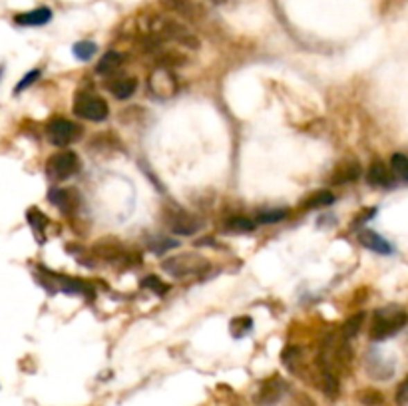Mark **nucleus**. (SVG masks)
I'll list each match as a JSON object with an SVG mask.
<instances>
[{"label":"nucleus","instance_id":"f257e3e1","mask_svg":"<svg viewBox=\"0 0 408 406\" xmlns=\"http://www.w3.org/2000/svg\"><path fill=\"white\" fill-rule=\"evenodd\" d=\"M148 30H150V36H154L159 42L173 40V42L184 44L191 50L199 48V38L184 24H179L177 20L170 17H152L148 22Z\"/></svg>","mask_w":408,"mask_h":406},{"label":"nucleus","instance_id":"f03ea898","mask_svg":"<svg viewBox=\"0 0 408 406\" xmlns=\"http://www.w3.org/2000/svg\"><path fill=\"white\" fill-rule=\"evenodd\" d=\"M408 325V313L402 311L400 307H384V309H378L373 317V323H371V339L373 341H387L394 337L398 331H402L405 326Z\"/></svg>","mask_w":408,"mask_h":406},{"label":"nucleus","instance_id":"7ed1b4c3","mask_svg":"<svg viewBox=\"0 0 408 406\" xmlns=\"http://www.w3.org/2000/svg\"><path fill=\"white\" fill-rule=\"evenodd\" d=\"M161 269L172 277H177V279L202 275L204 271L209 269V261L202 255H197V253H184V255H175V257L163 261Z\"/></svg>","mask_w":408,"mask_h":406},{"label":"nucleus","instance_id":"20e7f679","mask_svg":"<svg viewBox=\"0 0 408 406\" xmlns=\"http://www.w3.org/2000/svg\"><path fill=\"white\" fill-rule=\"evenodd\" d=\"M163 217H166L168 228L172 229V233H175V235L188 237V235H195L199 229L204 228V223H202L199 217H195L193 213L186 212L179 205H170L166 210V213H163Z\"/></svg>","mask_w":408,"mask_h":406},{"label":"nucleus","instance_id":"39448f33","mask_svg":"<svg viewBox=\"0 0 408 406\" xmlns=\"http://www.w3.org/2000/svg\"><path fill=\"white\" fill-rule=\"evenodd\" d=\"M74 114L88 122H104L108 118V104L96 94L80 92L74 100Z\"/></svg>","mask_w":408,"mask_h":406},{"label":"nucleus","instance_id":"423d86ee","mask_svg":"<svg viewBox=\"0 0 408 406\" xmlns=\"http://www.w3.org/2000/svg\"><path fill=\"white\" fill-rule=\"evenodd\" d=\"M80 169V160L74 151H58L54 154L46 163L48 178L54 181H64V179L76 176Z\"/></svg>","mask_w":408,"mask_h":406},{"label":"nucleus","instance_id":"0eeeda50","mask_svg":"<svg viewBox=\"0 0 408 406\" xmlns=\"http://www.w3.org/2000/svg\"><path fill=\"white\" fill-rule=\"evenodd\" d=\"M80 128L76 124H72L66 118H52L46 124V136L48 142L54 146H68L70 142H74L78 138Z\"/></svg>","mask_w":408,"mask_h":406},{"label":"nucleus","instance_id":"6e6552de","mask_svg":"<svg viewBox=\"0 0 408 406\" xmlns=\"http://www.w3.org/2000/svg\"><path fill=\"white\" fill-rule=\"evenodd\" d=\"M150 90H152V94L157 98H170L172 94H175L177 82L173 78L172 70L159 66L156 72L150 76Z\"/></svg>","mask_w":408,"mask_h":406},{"label":"nucleus","instance_id":"1a4fd4ad","mask_svg":"<svg viewBox=\"0 0 408 406\" xmlns=\"http://www.w3.org/2000/svg\"><path fill=\"white\" fill-rule=\"evenodd\" d=\"M361 163L357 160H345L341 162L335 169H332V176H330L329 183L330 185H345V183H353L357 179L361 178Z\"/></svg>","mask_w":408,"mask_h":406},{"label":"nucleus","instance_id":"9d476101","mask_svg":"<svg viewBox=\"0 0 408 406\" xmlns=\"http://www.w3.org/2000/svg\"><path fill=\"white\" fill-rule=\"evenodd\" d=\"M48 199H50V203H54V205H56L60 212L66 213V215H70V213L78 207L80 195L76 194L74 190H66V187H52V190L48 192Z\"/></svg>","mask_w":408,"mask_h":406},{"label":"nucleus","instance_id":"9b49d317","mask_svg":"<svg viewBox=\"0 0 408 406\" xmlns=\"http://www.w3.org/2000/svg\"><path fill=\"white\" fill-rule=\"evenodd\" d=\"M287 389H289V385L285 380H281L279 376H273V378H269L267 382H263V387L259 390V403L265 406L275 405V403L281 400Z\"/></svg>","mask_w":408,"mask_h":406},{"label":"nucleus","instance_id":"f8f14e48","mask_svg":"<svg viewBox=\"0 0 408 406\" xmlns=\"http://www.w3.org/2000/svg\"><path fill=\"white\" fill-rule=\"evenodd\" d=\"M161 2V6L166 8V10H170L173 15H177V17L186 18V20H197L199 15H202V8L193 2V0H159Z\"/></svg>","mask_w":408,"mask_h":406},{"label":"nucleus","instance_id":"ddd939ff","mask_svg":"<svg viewBox=\"0 0 408 406\" xmlns=\"http://www.w3.org/2000/svg\"><path fill=\"white\" fill-rule=\"evenodd\" d=\"M366 181L371 185H375V187H393L394 176L384 163L375 160V162L369 165V169H366Z\"/></svg>","mask_w":408,"mask_h":406},{"label":"nucleus","instance_id":"4468645a","mask_svg":"<svg viewBox=\"0 0 408 406\" xmlns=\"http://www.w3.org/2000/svg\"><path fill=\"white\" fill-rule=\"evenodd\" d=\"M52 20V10L48 6H38L28 12H20L15 17V24L18 26H44Z\"/></svg>","mask_w":408,"mask_h":406},{"label":"nucleus","instance_id":"2eb2a0df","mask_svg":"<svg viewBox=\"0 0 408 406\" xmlns=\"http://www.w3.org/2000/svg\"><path fill=\"white\" fill-rule=\"evenodd\" d=\"M359 241H361L366 249H371V251H375V253H380V255H391V253H393V245L389 243L382 235H378L377 231L362 229L361 235H359Z\"/></svg>","mask_w":408,"mask_h":406},{"label":"nucleus","instance_id":"dca6fc26","mask_svg":"<svg viewBox=\"0 0 408 406\" xmlns=\"http://www.w3.org/2000/svg\"><path fill=\"white\" fill-rule=\"evenodd\" d=\"M366 369H369V374L377 380H387L389 376H393V365L391 362H384L380 355L373 353L369 360H366Z\"/></svg>","mask_w":408,"mask_h":406},{"label":"nucleus","instance_id":"f3484780","mask_svg":"<svg viewBox=\"0 0 408 406\" xmlns=\"http://www.w3.org/2000/svg\"><path fill=\"white\" fill-rule=\"evenodd\" d=\"M136 90H138L136 78H118V80H112L110 84L112 96L116 100H127L136 94Z\"/></svg>","mask_w":408,"mask_h":406},{"label":"nucleus","instance_id":"a211bd4d","mask_svg":"<svg viewBox=\"0 0 408 406\" xmlns=\"http://www.w3.org/2000/svg\"><path fill=\"white\" fill-rule=\"evenodd\" d=\"M122 64H124V54H120V52H116V50H110V52H106V54L102 56V60L98 62L96 72H98V74H112V72H116Z\"/></svg>","mask_w":408,"mask_h":406},{"label":"nucleus","instance_id":"6ab92c4d","mask_svg":"<svg viewBox=\"0 0 408 406\" xmlns=\"http://www.w3.org/2000/svg\"><path fill=\"white\" fill-rule=\"evenodd\" d=\"M96 253L108 261H118L122 259V257H126V251L120 247L118 241H100V243L96 245Z\"/></svg>","mask_w":408,"mask_h":406},{"label":"nucleus","instance_id":"aec40b11","mask_svg":"<svg viewBox=\"0 0 408 406\" xmlns=\"http://www.w3.org/2000/svg\"><path fill=\"white\" fill-rule=\"evenodd\" d=\"M362 323H364V313H355L353 317H348L345 321V325L341 329V335H343V339H353V337H357L359 335V331L362 329Z\"/></svg>","mask_w":408,"mask_h":406},{"label":"nucleus","instance_id":"412c9836","mask_svg":"<svg viewBox=\"0 0 408 406\" xmlns=\"http://www.w3.org/2000/svg\"><path fill=\"white\" fill-rule=\"evenodd\" d=\"M289 217V210H267V212H259L255 215V221L261 223V225H273V223H279L283 219Z\"/></svg>","mask_w":408,"mask_h":406},{"label":"nucleus","instance_id":"4be33fe9","mask_svg":"<svg viewBox=\"0 0 408 406\" xmlns=\"http://www.w3.org/2000/svg\"><path fill=\"white\" fill-rule=\"evenodd\" d=\"M335 194L332 192H327V190H323V192H319V194L311 195L307 201H305V207L307 210H321V207H327V205H332L335 203Z\"/></svg>","mask_w":408,"mask_h":406},{"label":"nucleus","instance_id":"5701e85b","mask_svg":"<svg viewBox=\"0 0 408 406\" xmlns=\"http://www.w3.org/2000/svg\"><path fill=\"white\" fill-rule=\"evenodd\" d=\"M96 50H98V46H96L94 42H90V40H82V42H76V44L72 46L74 56H76L78 60H82V62H88L90 58H94Z\"/></svg>","mask_w":408,"mask_h":406},{"label":"nucleus","instance_id":"b1692460","mask_svg":"<svg viewBox=\"0 0 408 406\" xmlns=\"http://www.w3.org/2000/svg\"><path fill=\"white\" fill-rule=\"evenodd\" d=\"M253 329V321L249 317H237L231 321V335L233 337H245Z\"/></svg>","mask_w":408,"mask_h":406},{"label":"nucleus","instance_id":"393cba45","mask_svg":"<svg viewBox=\"0 0 408 406\" xmlns=\"http://www.w3.org/2000/svg\"><path fill=\"white\" fill-rule=\"evenodd\" d=\"M391 165H393V172L402 178L405 181H408V158L402 156V154H394L393 160H391Z\"/></svg>","mask_w":408,"mask_h":406},{"label":"nucleus","instance_id":"a878e982","mask_svg":"<svg viewBox=\"0 0 408 406\" xmlns=\"http://www.w3.org/2000/svg\"><path fill=\"white\" fill-rule=\"evenodd\" d=\"M28 223L32 225V229H34V233L36 235H42L44 233V228H46V217L42 215V212L40 210H30L28 212Z\"/></svg>","mask_w":408,"mask_h":406},{"label":"nucleus","instance_id":"bb28decb","mask_svg":"<svg viewBox=\"0 0 408 406\" xmlns=\"http://www.w3.org/2000/svg\"><path fill=\"white\" fill-rule=\"evenodd\" d=\"M141 287L143 289H150L152 293H156V295H166L168 293V285L161 281V279H157L156 275H148L143 281H141Z\"/></svg>","mask_w":408,"mask_h":406},{"label":"nucleus","instance_id":"cd10ccee","mask_svg":"<svg viewBox=\"0 0 408 406\" xmlns=\"http://www.w3.org/2000/svg\"><path fill=\"white\" fill-rule=\"evenodd\" d=\"M257 225V221H253L249 217H231L229 221H227V228L231 229V231H253Z\"/></svg>","mask_w":408,"mask_h":406},{"label":"nucleus","instance_id":"c85d7f7f","mask_svg":"<svg viewBox=\"0 0 408 406\" xmlns=\"http://www.w3.org/2000/svg\"><path fill=\"white\" fill-rule=\"evenodd\" d=\"M40 74H42L40 70H30V72H28V74H26V76H24L22 80L16 84V88H15L16 96H18V94H22V92H24L26 88H30L32 84H34V82L40 78Z\"/></svg>","mask_w":408,"mask_h":406},{"label":"nucleus","instance_id":"c756f323","mask_svg":"<svg viewBox=\"0 0 408 406\" xmlns=\"http://www.w3.org/2000/svg\"><path fill=\"white\" fill-rule=\"evenodd\" d=\"M177 245L179 243H177L175 239H156V241H150L148 247H150V251H154V253H163V251L175 249Z\"/></svg>","mask_w":408,"mask_h":406},{"label":"nucleus","instance_id":"7c9ffc66","mask_svg":"<svg viewBox=\"0 0 408 406\" xmlns=\"http://www.w3.org/2000/svg\"><path fill=\"white\" fill-rule=\"evenodd\" d=\"M362 405H380L382 403V394L377 390H362L359 394Z\"/></svg>","mask_w":408,"mask_h":406},{"label":"nucleus","instance_id":"2f4dec72","mask_svg":"<svg viewBox=\"0 0 408 406\" xmlns=\"http://www.w3.org/2000/svg\"><path fill=\"white\" fill-rule=\"evenodd\" d=\"M408 403V376L398 385L396 389V405L405 406Z\"/></svg>","mask_w":408,"mask_h":406},{"label":"nucleus","instance_id":"473e14b6","mask_svg":"<svg viewBox=\"0 0 408 406\" xmlns=\"http://www.w3.org/2000/svg\"><path fill=\"white\" fill-rule=\"evenodd\" d=\"M375 213H377V210H375V207H371V210H364V212L357 215V221H355V225H362V223H366V221H369V219H371Z\"/></svg>","mask_w":408,"mask_h":406},{"label":"nucleus","instance_id":"72a5a7b5","mask_svg":"<svg viewBox=\"0 0 408 406\" xmlns=\"http://www.w3.org/2000/svg\"><path fill=\"white\" fill-rule=\"evenodd\" d=\"M209 2H211V4H225L227 0H209Z\"/></svg>","mask_w":408,"mask_h":406},{"label":"nucleus","instance_id":"f704fd0d","mask_svg":"<svg viewBox=\"0 0 408 406\" xmlns=\"http://www.w3.org/2000/svg\"><path fill=\"white\" fill-rule=\"evenodd\" d=\"M2 72H4V66H0V76H2Z\"/></svg>","mask_w":408,"mask_h":406}]
</instances>
